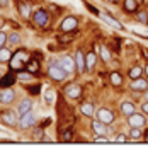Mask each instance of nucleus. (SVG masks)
<instances>
[{
  "label": "nucleus",
  "instance_id": "nucleus-1",
  "mask_svg": "<svg viewBox=\"0 0 148 150\" xmlns=\"http://www.w3.org/2000/svg\"><path fill=\"white\" fill-rule=\"evenodd\" d=\"M48 75H49V79H53L56 82H61V80H65L66 72H65V68L60 65V62H56V63H51V65H49Z\"/></svg>",
  "mask_w": 148,
  "mask_h": 150
},
{
  "label": "nucleus",
  "instance_id": "nucleus-2",
  "mask_svg": "<svg viewBox=\"0 0 148 150\" xmlns=\"http://www.w3.org/2000/svg\"><path fill=\"white\" fill-rule=\"evenodd\" d=\"M19 112H14L12 109H7V111H2L0 112V120L4 125H7V126H16L19 125Z\"/></svg>",
  "mask_w": 148,
  "mask_h": 150
},
{
  "label": "nucleus",
  "instance_id": "nucleus-3",
  "mask_svg": "<svg viewBox=\"0 0 148 150\" xmlns=\"http://www.w3.org/2000/svg\"><path fill=\"white\" fill-rule=\"evenodd\" d=\"M95 116H97V120H101L102 123H106V125H111L114 121V112L109 109V108H99V109H95Z\"/></svg>",
  "mask_w": 148,
  "mask_h": 150
},
{
  "label": "nucleus",
  "instance_id": "nucleus-4",
  "mask_svg": "<svg viewBox=\"0 0 148 150\" xmlns=\"http://www.w3.org/2000/svg\"><path fill=\"white\" fill-rule=\"evenodd\" d=\"M128 125L133 128H143L147 125V118H145V114H140L135 111L131 116H128Z\"/></svg>",
  "mask_w": 148,
  "mask_h": 150
},
{
  "label": "nucleus",
  "instance_id": "nucleus-5",
  "mask_svg": "<svg viewBox=\"0 0 148 150\" xmlns=\"http://www.w3.org/2000/svg\"><path fill=\"white\" fill-rule=\"evenodd\" d=\"M34 125H36V114L32 111H27L26 114H22L20 120H19V126L24 128V130H26V128H32Z\"/></svg>",
  "mask_w": 148,
  "mask_h": 150
},
{
  "label": "nucleus",
  "instance_id": "nucleus-6",
  "mask_svg": "<svg viewBox=\"0 0 148 150\" xmlns=\"http://www.w3.org/2000/svg\"><path fill=\"white\" fill-rule=\"evenodd\" d=\"M77 28H78V19L73 17V16H68V17L61 22V31H63V33H73Z\"/></svg>",
  "mask_w": 148,
  "mask_h": 150
},
{
  "label": "nucleus",
  "instance_id": "nucleus-7",
  "mask_svg": "<svg viewBox=\"0 0 148 150\" xmlns=\"http://www.w3.org/2000/svg\"><path fill=\"white\" fill-rule=\"evenodd\" d=\"M90 126H92L94 133H97V135H109L111 133V128L106 125V123H102L101 120H94L90 123Z\"/></svg>",
  "mask_w": 148,
  "mask_h": 150
},
{
  "label": "nucleus",
  "instance_id": "nucleus-8",
  "mask_svg": "<svg viewBox=\"0 0 148 150\" xmlns=\"http://www.w3.org/2000/svg\"><path fill=\"white\" fill-rule=\"evenodd\" d=\"M131 91H135V92H145L148 89V80L147 79H141V77H138V79H133V82L130 84Z\"/></svg>",
  "mask_w": 148,
  "mask_h": 150
},
{
  "label": "nucleus",
  "instance_id": "nucleus-9",
  "mask_svg": "<svg viewBox=\"0 0 148 150\" xmlns=\"http://www.w3.org/2000/svg\"><path fill=\"white\" fill-rule=\"evenodd\" d=\"M32 19H34L36 26H41V28H44V26L48 24V19H49V16H48L46 10L39 9V10H36V12L32 14Z\"/></svg>",
  "mask_w": 148,
  "mask_h": 150
},
{
  "label": "nucleus",
  "instance_id": "nucleus-10",
  "mask_svg": "<svg viewBox=\"0 0 148 150\" xmlns=\"http://www.w3.org/2000/svg\"><path fill=\"white\" fill-rule=\"evenodd\" d=\"M16 101V92L12 91V89H2L0 91V103L2 104H12Z\"/></svg>",
  "mask_w": 148,
  "mask_h": 150
},
{
  "label": "nucleus",
  "instance_id": "nucleus-11",
  "mask_svg": "<svg viewBox=\"0 0 148 150\" xmlns=\"http://www.w3.org/2000/svg\"><path fill=\"white\" fill-rule=\"evenodd\" d=\"M65 94H66V97H70V99H78L82 96V87L78 84H70L65 89Z\"/></svg>",
  "mask_w": 148,
  "mask_h": 150
},
{
  "label": "nucleus",
  "instance_id": "nucleus-12",
  "mask_svg": "<svg viewBox=\"0 0 148 150\" xmlns=\"http://www.w3.org/2000/svg\"><path fill=\"white\" fill-rule=\"evenodd\" d=\"M75 68H77V72H80V74L85 72V55H83L80 50L75 53Z\"/></svg>",
  "mask_w": 148,
  "mask_h": 150
},
{
  "label": "nucleus",
  "instance_id": "nucleus-13",
  "mask_svg": "<svg viewBox=\"0 0 148 150\" xmlns=\"http://www.w3.org/2000/svg\"><path fill=\"white\" fill-rule=\"evenodd\" d=\"M136 111V106H135V103H131V101H124V103H121V114L123 116H131L133 112Z\"/></svg>",
  "mask_w": 148,
  "mask_h": 150
},
{
  "label": "nucleus",
  "instance_id": "nucleus-14",
  "mask_svg": "<svg viewBox=\"0 0 148 150\" xmlns=\"http://www.w3.org/2000/svg\"><path fill=\"white\" fill-rule=\"evenodd\" d=\"M31 108H32V101H31L29 97H24L17 106V112L22 116V114H26L27 111H31Z\"/></svg>",
  "mask_w": 148,
  "mask_h": 150
},
{
  "label": "nucleus",
  "instance_id": "nucleus-15",
  "mask_svg": "<svg viewBox=\"0 0 148 150\" xmlns=\"http://www.w3.org/2000/svg\"><path fill=\"white\" fill-rule=\"evenodd\" d=\"M60 65L65 68L66 74H70V72H73V70H75V58L63 56V58H61V62H60Z\"/></svg>",
  "mask_w": 148,
  "mask_h": 150
},
{
  "label": "nucleus",
  "instance_id": "nucleus-16",
  "mask_svg": "<svg viewBox=\"0 0 148 150\" xmlns=\"http://www.w3.org/2000/svg\"><path fill=\"white\" fill-rule=\"evenodd\" d=\"M95 63H97V55H95L94 51L87 53V55H85V72H87V70H94Z\"/></svg>",
  "mask_w": 148,
  "mask_h": 150
},
{
  "label": "nucleus",
  "instance_id": "nucleus-17",
  "mask_svg": "<svg viewBox=\"0 0 148 150\" xmlns=\"http://www.w3.org/2000/svg\"><path fill=\"white\" fill-rule=\"evenodd\" d=\"M80 112H82L83 116H87V118H94L95 108H94L92 103H83L82 106H80Z\"/></svg>",
  "mask_w": 148,
  "mask_h": 150
},
{
  "label": "nucleus",
  "instance_id": "nucleus-18",
  "mask_svg": "<svg viewBox=\"0 0 148 150\" xmlns=\"http://www.w3.org/2000/svg\"><path fill=\"white\" fill-rule=\"evenodd\" d=\"M14 82H16V75L12 74V72H9L5 77L0 79V89H7V87H10Z\"/></svg>",
  "mask_w": 148,
  "mask_h": 150
},
{
  "label": "nucleus",
  "instance_id": "nucleus-19",
  "mask_svg": "<svg viewBox=\"0 0 148 150\" xmlns=\"http://www.w3.org/2000/svg\"><path fill=\"white\" fill-rule=\"evenodd\" d=\"M99 16H101V17L104 19L109 26H112V28H116V29H121V31H124V26H123L121 22H118L116 19H112L111 16H107V14H99Z\"/></svg>",
  "mask_w": 148,
  "mask_h": 150
},
{
  "label": "nucleus",
  "instance_id": "nucleus-20",
  "mask_svg": "<svg viewBox=\"0 0 148 150\" xmlns=\"http://www.w3.org/2000/svg\"><path fill=\"white\" fill-rule=\"evenodd\" d=\"M17 9H19V14H20L22 17H29V16H31V7H29V4H26V0H20V2H19Z\"/></svg>",
  "mask_w": 148,
  "mask_h": 150
},
{
  "label": "nucleus",
  "instance_id": "nucleus-21",
  "mask_svg": "<svg viewBox=\"0 0 148 150\" xmlns=\"http://www.w3.org/2000/svg\"><path fill=\"white\" fill-rule=\"evenodd\" d=\"M10 58H12V53L7 48H0V63H9Z\"/></svg>",
  "mask_w": 148,
  "mask_h": 150
},
{
  "label": "nucleus",
  "instance_id": "nucleus-22",
  "mask_svg": "<svg viewBox=\"0 0 148 150\" xmlns=\"http://www.w3.org/2000/svg\"><path fill=\"white\" fill-rule=\"evenodd\" d=\"M111 84L116 85V87L123 84V75H121L119 72H116V70H114V72H111Z\"/></svg>",
  "mask_w": 148,
  "mask_h": 150
},
{
  "label": "nucleus",
  "instance_id": "nucleus-23",
  "mask_svg": "<svg viewBox=\"0 0 148 150\" xmlns=\"http://www.w3.org/2000/svg\"><path fill=\"white\" fill-rule=\"evenodd\" d=\"M138 9V2L136 0H124V10L126 12H135Z\"/></svg>",
  "mask_w": 148,
  "mask_h": 150
},
{
  "label": "nucleus",
  "instance_id": "nucleus-24",
  "mask_svg": "<svg viewBox=\"0 0 148 150\" xmlns=\"http://www.w3.org/2000/svg\"><path fill=\"white\" fill-rule=\"evenodd\" d=\"M44 101H46V104H53L56 101V91H53V89H48L46 94H44Z\"/></svg>",
  "mask_w": 148,
  "mask_h": 150
},
{
  "label": "nucleus",
  "instance_id": "nucleus-25",
  "mask_svg": "<svg viewBox=\"0 0 148 150\" xmlns=\"http://www.w3.org/2000/svg\"><path fill=\"white\" fill-rule=\"evenodd\" d=\"M141 74H143V68L138 65H135V67H131L130 68V77H131V80L133 79H138V77H141Z\"/></svg>",
  "mask_w": 148,
  "mask_h": 150
},
{
  "label": "nucleus",
  "instance_id": "nucleus-26",
  "mask_svg": "<svg viewBox=\"0 0 148 150\" xmlns=\"http://www.w3.org/2000/svg\"><path fill=\"white\" fill-rule=\"evenodd\" d=\"M26 70H29V74H37V70H39V63H37L36 60H32V62H27L26 63Z\"/></svg>",
  "mask_w": 148,
  "mask_h": 150
},
{
  "label": "nucleus",
  "instance_id": "nucleus-27",
  "mask_svg": "<svg viewBox=\"0 0 148 150\" xmlns=\"http://www.w3.org/2000/svg\"><path fill=\"white\" fill-rule=\"evenodd\" d=\"M101 58H102V62H106V63L111 60V51H109L107 48L104 46V45L101 46Z\"/></svg>",
  "mask_w": 148,
  "mask_h": 150
},
{
  "label": "nucleus",
  "instance_id": "nucleus-28",
  "mask_svg": "<svg viewBox=\"0 0 148 150\" xmlns=\"http://www.w3.org/2000/svg\"><path fill=\"white\" fill-rule=\"evenodd\" d=\"M141 135H143V133H141V128H133V126H131V131H130V138L131 140H140Z\"/></svg>",
  "mask_w": 148,
  "mask_h": 150
},
{
  "label": "nucleus",
  "instance_id": "nucleus-29",
  "mask_svg": "<svg viewBox=\"0 0 148 150\" xmlns=\"http://www.w3.org/2000/svg\"><path fill=\"white\" fill-rule=\"evenodd\" d=\"M7 39H9V43H12V45H19L20 43V36H19L17 33H12Z\"/></svg>",
  "mask_w": 148,
  "mask_h": 150
},
{
  "label": "nucleus",
  "instance_id": "nucleus-30",
  "mask_svg": "<svg viewBox=\"0 0 148 150\" xmlns=\"http://www.w3.org/2000/svg\"><path fill=\"white\" fill-rule=\"evenodd\" d=\"M136 19H138L141 24H148V14L147 12H140L138 16H136Z\"/></svg>",
  "mask_w": 148,
  "mask_h": 150
},
{
  "label": "nucleus",
  "instance_id": "nucleus-31",
  "mask_svg": "<svg viewBox=\"0 0 148 150\" xmlns=\"http://www.w3.org/2000/svg\"><path fill=\"white\" fill-rule=\"evenodd\" d=\"M32 137H34V140H41V138H44V135H43V130H41V128H34V133H32Z\"/></svg>",
  "mask_w": 148,
  "mask_h": 150
},
{
  "label": "nucleus",
  "instance_id": "nucleus-32",
  "mask_svg": "<svg viewBox=\"0 0 148 150\" xmlns=\"http://www.w3.org/2000/svg\"><path fill=\"white\" fill-rule=\"evenodd\" d=\"M17 77L20 80H31V79H32V74H22V72H19Z\"/></svg>",
  "mask_w": 148,
  "mask_h": 150
},
{
  "label": "nucleus",
  "instance_id": "nucleus-33",
  "mask_svg": "<svg viewBox=\"0 0 148 150\" xmlns=\"http://www.w3.org/2000/svg\"><path fill=\"white\" fill-rule=\"evenodd\" d=\"M128 138H130V137H126L124 133H119V135H116V138H114V140H116V142H128Z\"/></svg>",
  "mask_w": 148,
  "mask_h": 150
},
{
  "label": "nucleus",
  "instance_id": "nucleus-34",
  "mask_svg": "<svg viewBox=\"0 0 148 150\" xmlns=\"http://www.w3.org/2000/svg\"><path fill=\"white\" fill-rule=\"evenodd\" d=\"M5 41H7V36H5V33H2V31H0V48H4Z\"/></svg>",
  "mask_w": 148,
  "mask_h": 150
},
{
  "label": "nucleus",
  "instance_id": "nucleus-35",
  "mask_svg": "<svg viewBox=\"0 0 148 150\" xmlns=\"http://www.w3.org/2000/svg\"><path fill=\"white\" fill-rule=\"evenodd\" d=\"M61 140H72V131H70V130L65 131V133L61 135Z\"/></svg>",
  "mask_w": 148,
  "mask_h": 150
},
{
  "label": "nucleus",
  "instance_id": "nucleus-36",
  "mask_svg": "<svg viewBox=\"0 0 148 150\" xmlns=\"http://www.w3.org/2000/svg\"><path fill=\"white\" fill-rule=\"evenodd\" d=\"M141 111L145 112V114H148V101H147V103L141 104Z\"/></svg>",
  "mask_w": 148,
  "mask_h": 150
},
{
  "label": "nucleus",
  "instance_id": "nucleus-37",
  "mask_svg": "<svg viewBox=\"0 0 148 150\" xmlns=\"http://www.w3.org/2000/svg\"><path fill=\"white\" fill-rule=\"evenodd\" d=\"M87 9L90 10V12H94V14H101V12H99V10L95 9V7H92V5H89V4H87Z\"/></svg>",
  "mask_w": 148,
  "mask_h": 150
},
{
  "label": "nucleus",
  "instance_id": "nucleus-38",
  "mask_svg": "<svg viewBox=\"0 0 148 150\" xmlns=\"http://www.w3.org/2000/svg\"><path fill=\"white\" fill-rule=\"evenodd\" d=\"M9 5V0H0V7H7Z\"/></svg>",
  "mask_w": 148,
  "mask_h": 150
},
{
  "label": "nucleus",
  "instance_id": "nucleus-39",
  "mask_svg": "<svg viewBox=\"0 0 148 150\" xmlns=\"http://www.w3.org/2000/svg\"><path fill=\"white\" fill-rule=\"evenodd\" d=\"M145 99H147V101H148V89H147V91H145Z\"/></svg>",
  "mask_w": 148,
  "mask_h": 150
},
{
  "label": "nucleus",
  "instance_id": "nucleus-40",
  "mask_svg": "<svg viewBox=\"0 0 148 150\" xmlns=\"http://www.w3.org/2000/svg\"><path fill=\"white\" fill-rule=\"evenodd\" d=\"M145 74H147V77H148V65L145 67Z\"/></svg>",
  "mask_w": 148,
  "mask_h": 150
},
{
  "label": "nucleus",
  "instance_id": "nucleus-41",
  "mask_svg": "<svg viewBox=\"0 0 148 150\" xmlns=\"http://www.w3.org/2000/svg\"><path fill=\"white\" fill-rule=\"evenodd\" d=\"M145 140L148 142V131H147V133H145Z\"/></svg>",
  "mask_w": 148,
  "mask_h": 150
},
{
  "label": "nucleus",
  "instance_id": "nucleus-42",
  "mask_svg": "<svg viewBox=\"0 0 148 150\" xmlns=\"http://www.w3.org/2000/svg\"><path fill=\"white\" fill-rule=\"evenodd\" d=\"M112 4H118V2H119V0H111Z\"/></svg>",
  "mask_w": 148,
  "mask_h": 150
}]
</instances>
